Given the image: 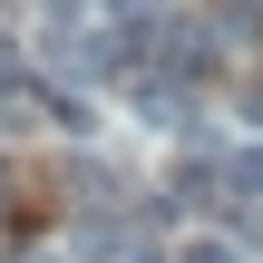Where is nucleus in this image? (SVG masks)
Listing matches in <instances>:
<instances>
[{
  "label": "nucleus",
  "mask_w": 263,
  "mask_h": 263,
  "mask_svg": "<svg viewBox=\"0 0 263 263\" xmlns=\"http://www.w3.org/2000/svg\"><path fill=\"white\" fill-rule=\"evenodd\" d=\"M29 78H39V49H20V39L0 29V98H29Z\"/></svg>",
  "instance_id": "f257e3e1"
},
{
  "label": "nucleus",
  "mask_w": 263,
  "mask_h": 263,
  "mask_svg": "<svg viewBox=\"0 0 263 263\" xmlns=\"http://www.w3.org/2000/svg\"><path fill=\"white\" fill-rule=\"evenodd\" d=\"M224 185H234L244 205H263V146H234V156H224Z\"/></svg>",
  "instance_id": "f03ea898"
},
{
  "label": "nucleus",
  "mask_w": 263,
  "mask_h": 263,
  "mask_svg": "<svg viewBox=\"0 0 263 263\" xmlns=\"http://www.w3.org/2000/svg\"><path fill=\"white\" fill-rule=\"evenodd\" d=\"M176 263H244V244H224V234H185Z\"/></svg>",
  "instance_id": "7ed1b4c3"
},
{
  "label": "nucleus",
  "mask_w": 263,
  "mask_h": 263,
  "mask_svg": "<svg viewBox=\"0 0 263 263\" xmlns=\"http://www.w3.org/2000/svg\"><path fill=\"white\" fill-rule=\"evenodd\" d=\"M117 263H176V254H156V244H127V254H117Z\"/></svg>",
  "instance_id": "20e7f679"
},
{
  "label": "nucleus",
  "mask_w": 263,
  "mask_h": 263,
  "mask_svg": "<svg viewBox=\"0 0 263 263\" xmlns=\"http://www.w3.org/2000/svg\"><path fill=\"white\" fill-rule=\"evenodd\" d=\"M98 10H146V0H98Z\"/></svg>",
  "instance_id": "39448f33"
},
{
  "label": "nucleus",
  "mask_w": 263,
  "mask_h": 263,
  "mask_svg": "<svg viewBox=\"0 0 263 263\" xmlns=\"http://www.w3.org/2000/svg\"><path fill=\"white\" fill-rule=\"evenodd\" d=\"M49 263H59V254H49Z\"/></svg>",
  "instance_id": "423d86ee"
},
{
  "label": "nucleus",
  "mask_w": 263,
  "mask_h": 263,
  "mask_svg": "<svg viewBox=\"0 0 263 263\" xmlns=\"http://www.w3.org/2000/svg\"><path fill=\"white\" fill-rule=\"evenodd\" d=\"M254 10H263V0H254Z\"/></svg>",
  "instance_id": "0eeeda50"
}]
</instances>
